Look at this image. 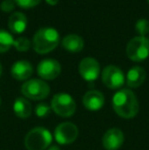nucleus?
I'll list each match as a JSON object with an SVG mask.
<instances>
[{"label": "nucleus", "mask_w": 149, "mask_h": 150, "mask_svg": "<svg viewBox=\"0 0 149 150\" xmlns=\"http://www.w3.org/2000/svg\"><path fill=\"white\" fill-rule=\"evenodd\" d=\"M112 107L119 117L123 119H133L139 111V102L131 90L121 89L113 95Z\"/></svg>", "instance_id": "1"}, {"label": "nucleus", "mask_w": 149, "mask_h": 150, "mask_svg": "<svg viewBox=\"0 0 149 150\" xmlns=\"http://www.w3.org/2000/svg\"><path fill=\"white\" fill-rule=\"evenodd\" d=\"M59 43V34L53 28H42L33 37V47L39 54H46L57 47Z\"/></svg>", "instance_id": "2"}, {"label": "nucleus", "mask_w": 149, "mask_h": 150, "mask_svg": "<svg viewBox=\"0 0 149 150\" xmlns=\"http://www.w3.org/2000/svg\"><path fill=\"white\" fill-rule=\"evenodd\" d=\"M52 142V135L47 129L34 128L25 137V146L28 150H45Z\"/></svg>", "instance_id": "3"}, {"label": "nucleus", "mask_w": 149, "mask_h": 150, "mask_svg": "<svg viewBox=\"0 0 149 150\" xmlns=\"http://www.w3.org/2000/svg\"><path fill=\"white\" fill-rule=\"evenodd\" d=\"M51 108L59 117H70L76 111V102L70 94L58 93L52 98Z\"/></svg>", "instance_id": "4"}, {"label": "nucleus", "mask_w": 149, "mask_h": 150, "mask_svg": "<svg viewBox=\"0 0 149 150\" xmlns=\"http://www.w3.org/2000/svg\"><path fill=\"white\" fill-rule=\"evenodd\" d=\"M22 93L26 98L32 100H42L49 95L50 87L42 80L32 79L23 84Z\"/></svg>", "instance_id": "5"}, {"label": "nucleus", "mask_w": 149, "mask_h": 150, "mask_svg": "<svg viewBox=\"0 0 149 150\" xmlns=\"http://www.w3.org/2000/svg\"><path fill=\"white\" fill-rule=\"evenodd\" d=\"M127 55L133 61H143L149 56V40L137 36L130 40L127 45Z\"/></svg>", "instance_id": "6"}, {"label": "nucleus", "mask_w": 149, "mask_h": 150, "mask_svg": "<svg viewBox=\"0 0 149 150\" xmlns=\"http://www.w3.org/2000/svg\"><path fill=\"white\" fill-rule=\"evenodd\" d=\"M102 82L109 89H119L125 84L126 78L123 71L114 65H108L102 71Z\"/></svg>", "instance_id": "7"}, {"label": "nucleus", "mask_w": 149, "mask_h": 150, "mask_svg": "<svg viewBox=\"0 0 149 150\" xmlns=\"http://www.w3.org/2000/svg\"><path fill=\"white\" fill-rule=\"evenodd\" d=\"M78 134H79V130H78L77 126L73 122H61L56 127L55 131H54V138L59 144L68 145L75 142Z\"/></svg>", "instance_id": "8"}, {"label": "nucleus", "mask_w": 149, "mask_h": 150, "mask_svg": "<svg viewBox=\"0 0 149 150\" xmlns=\"http://www.w3.org/2000/svg\"><path fill=\"white\" fill-rule=\"evenodd\" d=\"M61 67L57 60L47 58L40 61L37 67V73L43 80H54L60 75Z\"/></svg>", "instance_id": "9"}, {"label": "nucleus", "mask_w": 149, "mask_h": 150, "mask_svg": "<svg viewBox=\"0 0 149 150\" xmlns=\"http://www.w3.org/2000/svg\"><path fill=\"white\" fill-rule=\"evenodd\" d=\"M81 77L87 82H93L100 74V64L95 58L86 57L81 60L79 65Z\"/></svg>", "instance_id": "10"}, {"label": "nucleus", "mask_w": 149, "mask_h": 150, "mask_svg": "<svg viewBox=\"0 0 149 150\" xmlns=\"http://www.w3.org/2000/svg\"><path fill=\"white\" fill-rule=\"evenodd\" d=\"M125 141L124 133L119 129L112 128L105 132L102 138V145L106 150H117Z\"/></svg>", "instance_id": "11"}, {"label": "nucleus", "mask_w": 149, "mask_h": 150, "mask_svg": "<svg viewBox=\"0 0 149 150\" xmlns=\"http://www.w3.org/2000/svg\"><path fill=\"white\" fill-rule=\"evenodd\" d=\"M83 104L88 110H99L104 105L103 94L96 90L88 91V92L85 93V95L83 97Z\"/></svg>", "instance_id": "12"}, {"label": "nucleus", "mask_w": 149, "mask_h": 150, "mask_svg": "<svg viewBox=\"0 0 149 150\" xmlns=\"http://www.w3.org/2000/svg\"><path fill=\"white\" fill-rule=\"evenodd\" d=\"M11 76L18 81L28 80L33 74V67L27 60H18L11 67Z\"/></svg>", "instance_id": "13"}, {"label": "nucleus", "mask_w": 149, "mask_h": 150, "mask_svg": "<svg viewBox=\"0 0 149 150\" xmlns=\"http://www.w3.org/2000/svg\"><path fill=\"white\" fill-rule=\"evenodd\" d=\"M146 79V71L141 67H133L129 69L126 77V83L130 88H138L144 83Z\"/></svg>", "instance_id": "14"}, {"label": "nucleus", "mask_w": 149, "mask_h": 150, "mask_svg": "<svg viewBox=\"0 0 149 150\" xmlns=\"http://www.w3.org/2000/svg\"><path fill=\"white\" fill-rule=\"evenodd\" d=\"M28 20L23 12H14L8 18V28L14 34H22L27 29Z\"/></svg>", "instance_id": "15"}, {"label": "nucleus", "mask_w": 149, "mask_h": 150, "mask_svg": "<svg viewBox=\"0 0 149 150\" xmlns=\"http://www.w3.org/2000/svg\"><path fill=\"white\" fill-rule=\"evenodd\" d=\"M62 47L70 52H80L84 48V40L75 34L68 35L62 39Z\"/></svg>", "instance_id": "16"}, {"label": "nucleus", "mask_w": 149, "mask_h": 150, "mask_svg": "<svg viewBox=\"0 0 149 150\" xmlns=\"http://www.w3.org/2000/svg\"><path fill=\"white\" fill-rule=\"evenodd\" d=\"M13 111L16 117L20 119H28L32 113V105L26 98L18 97L13 103Z\"/></svg>", "instance_id": "17"}, {"label": "nucleus", "mask_w": 149, "mask_h": 150, "mask_svg": "<svg viewBox=\"0 0 149 150\" xmlns=\"http://www.w3.org/2000/svg\"><path fill=\"white\" fill-rule=\"evenodd\" d=\"M14 39L8 32L0 30V52H6L13 46Z\"/></svg>", "instance_id": "18"}, {"label": "nucleus", "mask_w": 149, "mask_h": 150, "mask_svg": "<svg viewBox=\"0 0 149 150\" xmlns=\"http://www.w3.org/2000/svg\"><path fill=\"white\" fill-rule=\"evenodd\" d=\"M13 46L18 51L20 52H25V51H28L31 47V42L28 38H25V37H20L18 38L16 40H14L13 42Z\"/></svg>", "instance_id": "19"}, {"label": "nucleus", "mask_w": 149, "mask_h": 150, "mask_svg": "<svg viewBox=\"0 0 149 150\" xmlns=\"http://www.w3.org/2000/svg\"><path fill=\"white\" fill-rule=\"evenodd\" d=\"M51 109H52L51 105H48L47 103L42 102L36 106V108H35V113H36V115L38 117L43 119V117H46L50 115Z\"/></svg>", "instance_id": "20"}, {"label": "nucleus", "mask_w": 149, "mask_h": 150, "mask_svg": "<svg viewBox=\"0 0 149 150\" xmlns=\"http://www.w3.org/2000/svg\"><path fill=\"white\" fill-rule=\"evenodd\" d=\"M135 29H136V32L139 34V36L145 37V35H147L149 33V21L144 20V18L139 20L136 23Z\"/></svg>", "instance_id": "21"}, {"label": "nucleus", "mask_w": 149, "mask_h": 150, "mask_svg": "<svg viewBox=\"0 0 149 150\" xmlns=\"http://www.w3.org/2000/svg\"><path fill=\"white\" fill-rule=\"evenodd\" d=\"M14 1H16V4H18L20 7L29 9V8H33L37 6L41 0H14Z\"/></svg>", "instance_id": "22"}, {"label": "nucleus", "mask_w": 149, "mask_h": 150, "mask_svg": "<svg viewBox=\"0 0 149 150\" xmlns=\"http://www.w3.org/2000/svg\"><path fill=\"white\" fill-rule=\"evenodd\" d=\"M16 7V1L14 0H3L0 4V9L4 12H9Z\"/></svg>", "instance_id": "23"}, {"label": "nucleus", "mask_w": 149, "mask_h": 150, "mask_svg": "<svg viewBox=\"0 0 149 150\" xmlns=\"http://www.w3.org/2000/svg\"><path fill=\"white\" fill-rule=\"evenodd\" d=\"M58 1H59V0H46V2H47L49 5H52V6L56 5V4L58 3Z\"/></svg>", "instance_id": "24"}, {"label": "nucleus", "mask_w": 149, "mask_h": 150, "mask_svg": "<svg viewBox=\"0 0 149 150\" xmlns=\"http://www.w3.org/2000/svg\"><path fill=\"white\" fill-rule=\"evenodd\" d=\"M47 150H60V149L58 148L57 146H51V147H49Z\"/></svg>", "instance_id": "25"}, {"label": "nucleus", "mask_w": 149, "mask_h": 150, "mask_svg": "<svg viewBox=\"0 0 149 150\" xmlns=\"http://www.w3.org/2000/svg\"><path fill=\"white\" fill-rule=\"evenodd\" d=\"M1 75H2V65L0 63V77H1Z\"/></svg>", "instance_id": "26"}, {"label": "nucleus", "mask_w": 149, "mask_h": 150, "mask_svg": "<svg viewBox=\"0 0 149 150\" xmlns=\"http://www.w3.org/2000/svg\"><path fill=\"white\" fill-rule=\"evenodd\" d=\"M0 104H1V99H0Z\"/></svg>", "instance_id": "27"}, {"label": "nucleus", "mask_w": 149, "mask_h": 150, "mask_svg": "<svg viewBox=\"0 0 149 150\" xmlns=\"http://www.w3.org/2000/svg\"><path fill=\"white\" fill-rule=\"evenodd\" d=\"M147 1H148V3H149V0H147Z\"/></svg>", "instance_id": "28"}]
</instances>
